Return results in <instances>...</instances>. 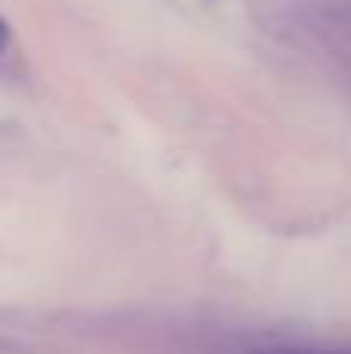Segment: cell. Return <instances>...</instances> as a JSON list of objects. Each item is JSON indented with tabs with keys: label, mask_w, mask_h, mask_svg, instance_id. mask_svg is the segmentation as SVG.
Wrapping results in <instances>:
<instances>
[{
	"label": "cell",
	"mask_w": 351,
	"mask_h": 354,
	"mask_svg": "<svg viewBox=\"0 0 351 354\" xmlns=\"http://www.w3.org/2000/svg\"><path fill=\"white\" fill-rule=\"evenodd\" d=\"M249 354H351V348H290V345H277V348H255Z\"/></svg>",
	"instance_id": "obj_1"
}]
</instances>
